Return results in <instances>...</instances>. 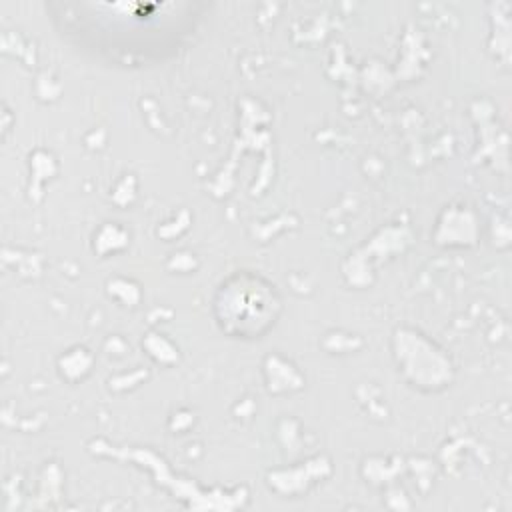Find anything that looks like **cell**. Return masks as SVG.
Wrapping results in <instances>:
<instances>
[{"label":"cell","instance_id":"cell-1","mask_svg":"<svg viewBox=\"0 0 512 512\" xmlns=\"http://www.w3.org/2000/svg\"><path fill=\"white\" fill-rule=\"evenodd\" d=\"M280 314V298L268 280L254 272H234L214 296L218 326L234 338L266 334Z\"/></svg>","mask_w":512,"mask_h":512}]
</instances>
